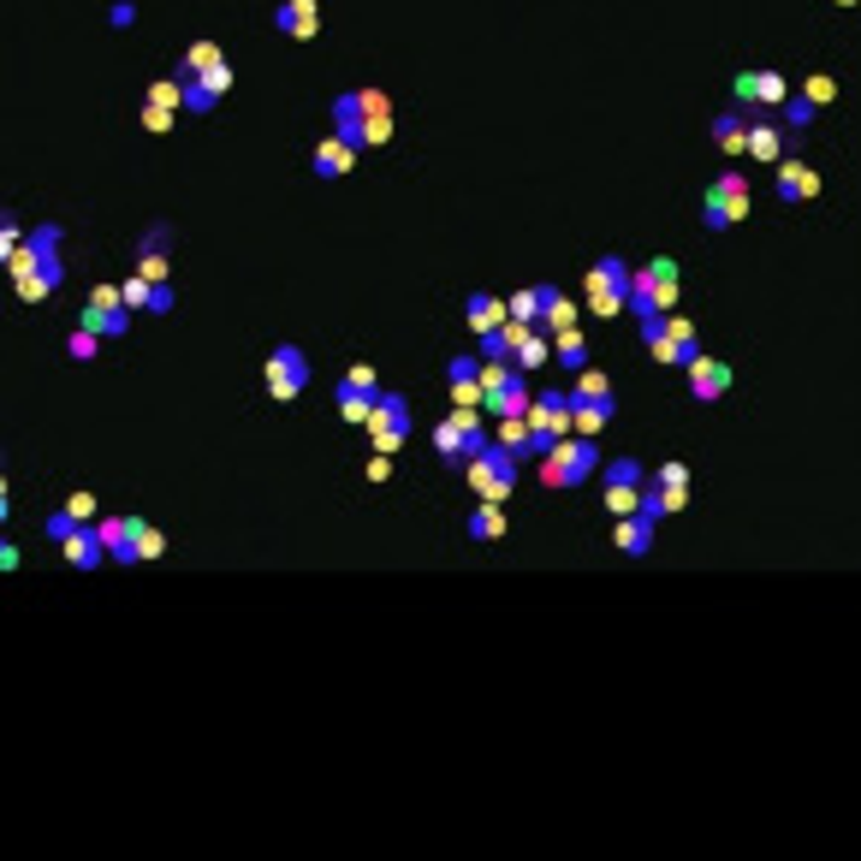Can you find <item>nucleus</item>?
Wrapping results in <instances>:
<instances>
[{"instance_id":"obj_1","label":"nucleus","mask_w":861,"mask_h":861,"mask_svg":"<svg viewBox=\"0 0 861 861\" xmlns=\"http://www.w3.org/2000/svg\"><path fill=\"white\" fill-rule=\"evenodd\" d=\"M7 268H12V286H19L24 303H42L48 291H60V280H66V268H60V226H36L31 238L7 256Z\"/></svg>"},{"instance_id":"obj_28","label":"nucleus","mask_w":861,"mask_h":861,"mask_svg":"<svg viewBox=\"0 0 861 861\" xmlns=\"http://www.w3.org/2000/svg\"><path fill=\"white\" fill-rule=\"evenodd\" d=\"M571 404H577V411H571V428L589 434V440L612 422V411H618V399H571Z\"/></svg>"},{"instance_id":"obj_25","label":"nucleus","mask_w":861,"mask_h":861,"mask_svg":"<svg viewBox=\"0 0 861 861\" xmlns=\"http://www.w3.org/2000/svg\"><path fill=\"white\" fill-rule=\"evenodd\" d=\"M357 155H362L357 143H351V137H339V131H333V137H327V143H321V149H315V160H310V167H315V179H339V172H351V167H357Z\"/></svg>"},{"instance_id":"obj_32","label":"nucleus","mask_w":861,"mask_h":861,"mask_svg":"<svg viewBox=\"0 0 861 861\" xmlns=\"http://www.w3.org/2000/svg\"><path fill=\"white\" fill-rule=\"evenodd\" d=\"M463 535H470V541H500V535H505L500 500H481V505L470 511V523H463Z\"/></svg>"},{"instance_id":"obj_51","label":"nucleus","mask_w":861,"mask_h":861,"mask_svg":"<svg viewBox=\"0 0 861 861\" xmlns=\"http://www.w3.org/2000/svg\"><path fill=\"white\" fill-rule=\"evenodd\" d=\"M19 244H24V232H19V221L7 214V221H0V256H12Z\"/></svg>"},{"instance_id":"obj_39","label":"nucleus","mask_w":861,"mask_h":861,"mask_svg":"<svg viewBox=\"0 0 861 861\" xmlns=\"http://www.w3.org/2000/svg\"><path fill=\"white\" fill-rule=\"evenodd\" d=\"M214 60H221V48H214V42H191V48L179 54V66H172V71H179V78H202Z\"/></svg>"},{"instance_id":"obj_13","label":"nucleus","mask_w":861,"mask_h":861,"mask_svg":"<svg viewBox=\"0 0 861 861\" xmlns=\"http://www.w3.org/2000/svg\"><path fill=\"white\" fill-rule=\"evenodd\" d=\"M731 96H737V108H784L791 101V83H784V71H737V83H731Z\"/></svg>"},{"instance_id":"obj_2","label":"nucleus","mask_w":861,"mask_h":861,"mask_svg":"<svg viewBox=\"0 0 861 861\" xmlns=\"http://www.w3.org/2000/svg\"><path fill=\"white\" fill-rule=\"evenodd\" d=\"M678 303V261L671 256H653L630 273V315L636 321H653V315H671Z\"/></svg>"},{"instance_id":"obj_34","label":"nucleus","mask_w":861,"mask_h":861,"mask_svg":"<svg viewBox=\"0 0 861 861\" xmlns=\"http://www.w3.org/2000/svg\"><path fill=\"white\" fill-rule=\"evenodd\" d=\"M481 339V362H511V351H517V321H505V327H493V333H476Z\"/></svg>"},{"instance_id":"obj_40","label":"nucleus","mask_w":861,"mask_h":861,"mask_svg":"<svg viewBox=\"0 0 861 861\" xmlns=\"http://www.w3.org/2000/svg\"><path fill=\"white\" fill-rule=\"evenodd\" d=\"M571 381H577V387H571V399H618L601 369H582V374H571Z\"/></svg>"},{"instance_id":"obj_27","label":"nucleus","mask_w":861,"mask_h":861,"mask_svg":"<svg viewBox=\"0 0 861 861\" xmlns=\"http://www.w3.org/2000/svg\"><path fill=\"white\" fill-rule=\"evenodd\" d=\"M547 357H552L547 333L541 327H523V321H517V351H511V362H517L523 374H535V369H547Z\"/></svg>"},{"instance_id":"obj_12","label":"nucleus","mask_w":861,"mask_h":861,"mask_svg":"<svg viewBox=\"0 0 861 861\" xmlns=\"http://www.w3.org/2000/svg\"><path fill=\"white\" fill-rule=\"evenodd\" d=\"M310 387V357H303V345H291V339H280L268 351V392L273 399H298V392Z\"/></svg>"},{"instance_id":"obj_53","label":"nucleus","mask_w":861,"mask_h":861,"mask_svg":"<svg viewBox=\"0 0 861 861\" xmlns=\"http://www.w3.org/2000/svg\"><path fill=\"white\" fill-rule=\"evenodd\" d=\"M387 476H392V463H387V451H374V458H369V481H387Z\"/></svg>"},{"instance_id":"obj_17","label":"nucleus","mask_w":861,"mask_h":861,"mask_svg":"<svg viewBox=\"0 0 861 861\" xmlns=\"http://www.w3.org/2000/svg\"><path fill=\"white\" fill-rule=\"evenodd\" d=\"M814 191H820V172H814L808 160L784 155L779 172H772V197H779V202H808Z\"/></svg>"},{"instance_id":"obj_35","label":"nucleus","mask_w":861,"mask_h":861,"mask_svg":"<svg viewBox=\"0 0 861 861\" xmlns=\"http://www.w3.org/2000/svg\"><path fill=\"white\" fill-rule=\"evenodd\" d=\"M511 321H523V327H541V310H547V286H529L517 291V298H505Z\"/></svg>"},{"instance_id":"obj_21","label":"nucleus","mask_w":861,"mask_h":861,"mask_svg":"<svg viewBox=\"0 0 861 861\" xmlns=\"http://www.w3.org/2000/svg\"><path fill=\"white\" fill-rule=\"evenodd\" d=\"M683 374H690V392L702 404H713V399H725V392H731V362H719V357H707V351L695 357Z\"/></svg>"},{"instance_id":"obj_19","label":"nucleus","mask_w":861,"mask_h":861,"mask_svg":"<svg viewBox=\"0 0 861 861\" xmlns=\"http://www.w3.org/2000/svg\"><path fill=\"white\" fill-rule=\"evenodd\" d=\"M66 564L71 571H101V559H108V541H101V523H78V529L60 541Z\"/></svg>"},{"instance_id":"obj_10","label":"nucleus","mask_w":861,"mask_h":861,"mask_svg":"<svg viewBox=\"0 0 861 861\" xmlns=\"http://www.w3.org/2000/svg\"><path fill=\"white\" fill-rule=\"evenodd\" d=\"M369 440H374V451H399L404 440H411V399H404V392L381 387L374 416H369Z\"/></svg>"},{"instance_id":"obj_42","label":"nucleus","mask_w":861,"mask_h":861,"mask_svg":"<svg viewBox=\"0 0 861 861\" xmlns=\"http://www.w3.org/2000/svg\"><path fill=\"white\" fill-rule=\"evenodd\" d=\"M802 96H808V101H814V108H826V101H831V96H838V78H831V71H814V78H808V83H802Z\"/></svg>"},{"instance_id":"obj_11","label":"nucleus","mask_w":861,"mask_h":861,"mask_svg":"<svg viewBox=\"0 0 861 861\" xmlns=\"http://www.w3.org/2000/svg\"><path fill=\"white\" fill-rule=\"evenodd\" d=\"M78 327L101 333V339H120V333L131 327V303H125V291H120V286H96L90 298H83V321H78Z\"/></svg>"},{"instance_id":"obj_52","label":"nucleus","mask_w":861,"mask_h":861,"mask_svg":"<svg viewBox=\"0 0 861 861\" xmlns=\"http://www.w3.org/2000/svg\"><path fill=\"white\" fill-rule=\"evenodd\" d=\"M172 310V286L167 280H155V291H149V315H167Z\"/></svg>"},{"instance_id":"obj_45","label":"nucleus","mask_w":861,"mask_h":861,"mask_svg":"<svg viewBox=\"0 0 861 861\" xmlns=\"http://www.w3.org/2000/svg\"><path fill=\"white\" fill-rule=\"evenodd\" d=\"M71 529H78V517H71L66 505H60V511H48V523H42V535H48V541H66Z\"/></svg>"},{"instance_id":"obj_30","label":"nucleus","mask_w":861,"mask_h":861,"mask_svg":"<svg viewBox=\"0 0 861 861\" xmlns=\"http://www.w3.org/2000/svg\"><path fill=\"white\" fill-rule=\"evenodd\" d=\"M493 440H500L505 451H517L523 463H535V422H529V416H505Z\"/></svg>"},{"instance_id":"obj_47","label":"nucleus","mask_w":861,"mask_h":861,"mask_svg":"<svg viewBox=\"0 0 861 861\" xmlns=\"http://www.w3.org/2000/svg\"><path fill=\"white\" fill-rule=\"evenodd\" d=\"M202 83H209L214 96H226V90H232V66H226V60H214L209 71H202Z\"/></svg>"},{"instance_id":"obj_29","label":"nucleus","mask_w":861,"mask_h":861,"mask_svg":"<svg viewBox=\"0 0 861 861\" xmlns=\"http://www.w3.org/2000/svg\"><path fill=\"white\" fill-rule=\"evenodd\" d=\"M749 155H754V160H772V167H779V160H784V125L749 120Z\"/></svg>"},{"instance_id":"obj_23","label":"nucleus","mask_w":861,"mask_h":861,"mask_svg":"<svg viewBox=\"0 0 861 861\" xmlns=\"http://www.w3.org/2000/svg\"><path fill=\"white\" fill-rule=\"evenodd\" d=\"M374 399H381V387H357L351 374H345V381L333 387V404H339V416H345V422H357V428H369Z\"/></svg>"},{"instance_id":"obj_18","label":"nucleus","mask_w":861,"mask_h":861,"mask_svg":"<svg viewBox=\"0 0 861 861\" xmlns=\"http://www.w3.org/2000/svg\"><path fill=\"white\" fill-rule=\"evenodd\" d=\"M446 381H451V399L481 411V392H488V362L481 357H451L446 362Z\"/></svg>"},{"instance_id":"obj_6","label":"nucleus","mask_w":861,"mask_h":861,"mask_svg":"<svg viewBox=\"0 0 861 861\" xmlns=\"http://www.w3.org/2000/svg\"><path fill=\"white\" fill-rule=\"evenodd\" d=\"M535 392H529V374L517 369V362H488V392H481V411L493 422L505 416H529Z\"/></svg>"},{"instance_id":"obj_54","label":"nucleus","mask_w":861,"mask_h":861,"mask_svg":"<svg viewBox=\"0 0 861 861\" xmlns=\"http://www.w3.org/2000/svg\"><path fill=\"white\" fill-rule=\"evenodd\" d=\"M351 381H357V387H381V381H374V369H369V362H351Z\"/></svg>"},{"instance_id":"obj_22","label":"nucleus","mask_w":861,"mask_h":861,"mask_svg":"<svg viewBox=\"0 0 861 861\" xmlns=\"http://www.w3.org/2000/svg\"><path fill=\"white\" fill-rule=\"evenodd\" d=\"M273 31L310 42L321 31V0H280V7H273Z\"/></svg>"},{"instance_id":"obj_15","label":"nucleus","mask_w":861,"mask_h":861,"mask_svg":"<svg viewBox=\"0 0 861 861\" xmlns=\"http://www.w3.org/2000/svg\"><path fill=\"white\" fill-rule=\"evenodd\" d=\"M571 411H577V404H571V387H541V392H535V404H529V422L564 440V434H571Z\"/></svg>"},{"instance_id":"obj_38","label":"nucleus","mask_w":861,"mask_h":861,"mask_svg":"<svg viewBox=\"0 0 861 861\" xmlns=\"http://www.w3.org/2000/svg\"><path fill=\"white\" fill-rule=\"evenodd\" d=\"M351 143H357V149H381V143H392V108L387 113H369V120L351 131Z\"/></svg>"},{"instance_id":"obj_49","label":"nucleus","mask_w":861,"mask_h":861,"mask_svg":"<svg viewBox=\"0 0 861 861\" xmlns=\"http://www.w3.org/2000/svg\"><path fill=\"white\" fill-rule=\"evenodd\" d=\"M143 125H149V131H167V125H172V108H160V101H143Z\"/></svg>"},{"instance_id":"obj_16","label":"nucleus","mask_w":861,"mask_h":861,"mask_svg":"<svg viewBox=\"0 0 861 861\" xmlns=\"http://www.w3.org/2000/svg\"><path fill=\"white\" fill-rule=\"evenodd\" d=\"M167 250H172V226L155 221L137 232V244H131V256H137V273H149V280H167Z\"/></svg>"},{"instance_id":"obj_43","label":"nucleus","mask_w":861,"mask_h":861,"mask_svg":"<svg viewBox=\"0 0 861 861\" xmlns=\"http://www.w3.org/2000/svg\"><path fill=\"white\" fill-rule=\"evenodd\" d=\"M96 345H101V333L78 327V333H71V339H66V351H71V362H90V357H96Z\"/></svg>"},{"instance_id":"obj_31","label":"nucleus","mask_w":861,"mask_h":861,"mask_svg":"<svg viewBox=\"0 0 861 861\" xmlns=\"http://www.w3.org/2000/svg\"><path fill=\"white\" fill-rule=\"evenodd\" d=\"M541 333H552V339H559V333H577V303L564 298L559 286H547V310H541Z\"/></svg>"},{"instance_id":"obj_7","label":"nucleus","mask_w":861,"mask_h":861,"mask_svg":"<svg viewBox=\"0 0 861 861\" xmlns=\"http://www.w3.org/2000/svg\"><path fill=\"white\" fill-rule=\"evenodd\" d=\"M641 339H648V351L671 362V369H690L695 357H702V339H695V327L690 321H678V315H653V321H641Z\"/></svg>"},{"instance_id":"obj_4","label":"nucleus","mask_w":861,"mask_h":861,"mask_svg":"<svg viewBox=\"0 0 861 861\" xmlns=\"http://www.w3.org/2000/svg\"><path fill=\"white\" fill-rule=\"evenodd\" d=\"M594 470H601V451H594L589 434H564V440L541 458V481H547V488H582Z\"/></svg>"},{"instance_id":"obj_5","label":"nucleus","mask_w":861,"mask_h":861,"mask_svg":"<svg viewBox=\"0 0 861 861\" xmlns=\"http://www.w3.org/2000/svg\"><path fill=\"white\" fill-rule=\"evenodd\" d=\"M493 446V434L481 428V411H470V404H458L446 422H434V451H440L446 463H470L476 451H488Z\"/></svg>"},{"instance_id":"obj_3","label":"nucleus","mask_w":861,"mask_h":861,"mask_svg":"<svg viewBox=\"0 0 861 861\" xmlns=\"http://www.w3.org/2000/svg\"><path fill=\"white\" fill-rule=\"evenodd\" d=\"M630 261L624 256H594V268H589V310L601 315V321H612V315H624L630 310Z\"/></svg>"},{"instance_id":"obj_37","label":"nucleus","mask_w":861,"mask_h":861,"mask_svg":"<svg viewBox=\"0 0 861 861\" xmlns=\"http://www.w3.org/2000/svg\"><path fill=\"white\" fill-rule=\"evenodd\" d=\"M552 357H559L564 374H582L589 369V339H582V333H559V339H552Z\"/></svg>"},{"instance_id":"obj_55","label":"nucleus","mask_w":861,"mask_h":861,"mask_svg":"<svg viewBox=\"0 0 861 861\" xmlns=\"http://www.w3.org/2000/svg\"><path fill=\"white\" fill-rule=\"evenodd\" d=\"M838 7H856V0H838Z\"/></svg>"},{"instance_id":"obj_33","label":"nucleus","mask_w":861,"mask_h":861,"mask_svg":"<svg viewBox=\"0 0 861 861\" xmlns=\"http://www.w3.org/2000/svg\"><path fill=\"white\" fill-rule=\"evenodd\" d=\"M713 143H719V155H742L749 149V120H742L737 108L719 113V120H713Z\"/></svg>"},{"instance_id":"obj_9","label":"nucleus","mask_w":861,"mask_h":861,"mask_svg":"<svg viewBox=\"0 0 861 861\" xmlns=\"http://www.w3.org/2000/svg\"><path fill=\"white\" fill-rule=\"evenodd\" d=\"M463 470H470V488H476V500H505V493L517 488V470H523V458H517V451H505L500 440H493L488 451H476V458L463 463Z\"/></svg>"},{"instance_id":"obj_46","label":"nucleus","mask_w":861,"mask_h":861,"mask_svg":"<svg viewBox=\"0 0 861 861\" xmlns=\"http://www.w3.org/2000/svg\"><path fill=\"white\" fill-rule=\"evenodd\" d=\"M160 552H167V535H160V529H143V541H137V564L160 559Z\"/></svg>"},{"instance_id":"obj_20","label":"nucleus","mask_w":861,"mask_h":861,"mask_svg":"<svg viewBox=\"0 0 861 861\" xmlns=\"http://www.w3.org/2000/svg\"><path fill=\"white\" fill-rule=\"evenodd\" d=\"M143 529H149L143 517H101V541H108V559H113V564H137Z\"/></svg>"},{"instance_id":"obj_26","label":"nucleus","mask_w":861,"mask_h":861,"mask_svg":"<svg viewBox=\"0 0 861 861\" xmlns=\"http://www.w3.org/2000/svg\"><path fill=\"white\" fill-rule=\"evenodd\" d=\"M463 321H470V333H493V327L511 321V310L493 298V291H470V298H463Z\"/></svg>"},{"instance_id":"obj_14","label":"nucleus","mask_w":861,"mask_h":861,"mask_svg":"<svg viewBox=\"0 0 861 861\" xmlns=\"http://www.w3.org/2000/svg\"><path fill=\"white\" fill-rule=\"evenodd\" d=\"M387 108H392V101H387L381 90H339L327 113H333V131H339V137H351V131L369 120V113H387Z\"/></svg>"},{"instance_id":"obj_48","label":"nucleus","mask_w":861,"mask_h":861,"mask_svg":"<svg viewBox=\"0 0 861 861\" xmlns=\"http://www.w3.org/2000/svg\"><path fill=\"white\" fill-rule=\"evenodd\" d=\"M66 511H71V517H78V523H101V517H96V500H90V493H71V500H66Z\"/></svg>"},{"instance_id":"obj_36","label":"nucleus","mask_w":861,"mask_h":861,"mask_svg":"<svg viewBox=\"0 0 861 861\" xmlns=\"http://www.w3.org/2000/svg\"><path fill=\"white\" fill-rule=\"evenodd\" d=\"M641 481H648V470H641L636 458H612L606 463V493H641Z\"/></svg>"},{"instance_id":"obj_50","label":"nucleus","mask_w":861,"mask_h":861,"mask_svg":"<svg viewBox=\"0 0 861 861\" xmlns=\"http://www.w3.org/2000/svg\"><path fill=\"white\" fill-rule=\"evenodd\" d=\"M108 24H113V31H131V24H137V7H131V0H113Z\"/></svg>"},{"instance_id":"obj_24","label":"nucleus","mask_w":861,"mask_h":861,"mask_svg":"<svg viewBox=\"0 0 861 861\" xmlns=\"http://www.w3.org/2000/svg\"><path fill=\"white\" fill-rule=\"evenodd\" d=\"M653 529H660V523H653V517H641V511H630V517H618V529H612V541H618V552H624V559H648V552H653Z\"/></svg>"},{"instance_id":"obj_44","label":"nucleus","mask_w":861,"mask_h":861,"mask_svg":"<svg viewBox=\"0 0 861 861\" xmlns=\"http://www.w3.org/2000/svg\"><path fill=\"white\" fill-rule=\"evenodd\" d=\"M808 120H814V101H808V96H791V101H784V131H802Z\"/></svg>"},{"instance_id":"obj_8","label":"nucleus","mask_w":861,"mask_h":861,"mask_svg":"<svg viewBox=\"0 0 861 861\" xmlns=\"http://www.w3.org/2000/svg\"><path fill=\"white\" fill-rule=\"evenodd\" d=\"M742 214H749V179H742V172H719V179L702 191V226L731 232Z\"/></svg>"},{"instance_id":"obj_41","label":"nucleus","mask_w":861,"mask_h":861,"mask_svg":"<svg viewBox=\"0 0 861 861\" xmlns=\"http://www.w3.org/2000/svg\"><path fill=\"white\" fill-rule=\"evenodd\" d=\"M653 488H666V493H690V463L671 458L666 470H653Z\"/></svg>"}]
</instances>
